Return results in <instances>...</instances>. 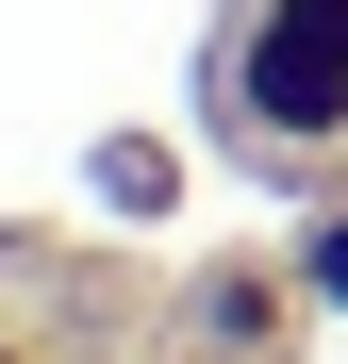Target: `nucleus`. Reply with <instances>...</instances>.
I'll list each match as a JSON object with an SVG mask.
<instances>
[{
    "label": "nucleus",
    "instance_id": "20e7f679",
    "mask_svg": "<svg viewBox=\"0 0 348 364\" xmlns=\"http://www.w3.org/2000/svg\"><path fill=\"white\" fill-rule=\"evenodd\" d=\"M0 364H33V348H0Z\"/></svg>",
    "mask_w": 348,
    "mask_h": 364
},
{
    "label": "nucleus",
    "instance_id": "f03ea898",
    "mask_svg": "<svg viewBox=\"0 0 348 364\" xmlns=\"http://www.w3.org/2000/svg\"><path fill=\"white\" fill-rule=\"evenodd\" d=\"M100 199H116V215H166V149L116 133V149H100Z\"/></svg>",
    "mask_w": 348,
    "mask_h": 364
},
{
    "label": "nucleus",
    "instance_id": "f257e3e1",
    "mask_svg": "<svg viewBox=\"0 0 348 364\" xmlns=\"http://www.w3.org/2000/svg\"><path fill=\"white\" fill-rule=\"evenodd\" d=\"M232 116L265 149H332L348 133V0H249L232 17Z\"/></svg>",
    "mask_w": 348,
    "mask_h": 364
},
{
    "label": "nucleus",
    "instance_id": "7ed1b4c3",
    "mask_svg": "<svg viewBox=\"0 0 348 364\" xmlns=\"http://www.w3.org/2000/svg\"><path fill=\"white\" fill-rule=\"evenodd\" d=\"M299 282H315L332 315H348V215H315V249H299Z\"/></svg>",
    "mask_w": 348,
    "mask_h": 364
}]
</instances>
